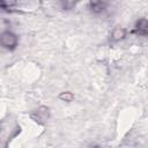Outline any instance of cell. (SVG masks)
Segmentation results:
<instances>
[{
    "mask_svg": "<svg viewBox=\"0 0 148 148\" xmlns=\"http://www.w3.org/2000/svg\"><path fill=\"white\" fill-rule=\"evenodd\" d=\"M0 44L7 49H14L17 44V38L14 34L6 31L0 36Z\"/></svg>",
    "mask_w": 148,
    "mask_h": 148,
    "instance_id": "6da1fadb",
    "label": "cell"
},
{
    "mask_svg": "<svg viewBox=\"0 0 148 148\" xmlns=\"http://www.w3.org/2000/svg\"><path fill=\"white\" fill-rule=\"evenodd\" d=\"M91 148H103V147H91Z\"/></svg>",
    "mask_w": 148,
    "mask_h": 148,
    "instance_id": "7a4b0ae2",
    "label": "cell"
}]
</instances>
